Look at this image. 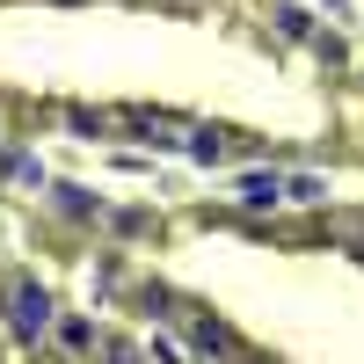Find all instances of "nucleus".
Instances as JSON below:
<instances>
[{"mask_svg":"<svg viewBox=\"0 0 364 364\" xmlns=\"http://www.w3.org/2000/svg\"><path fill=\"white\" fill-rule=\"evenodd\" d=\"M8 321H15V336H44V328H51V299L29 291V284H15L8 291Z\"/></svg>","mask_w":364,"mask_h":364,"instance_id":"obj_1","label":"nucleus"},{"mask_svg":"<svg viewBox=\"0 0 364 364\" xmlns=\"http://www.w3.org/2000/svg\"><path fill=\"white\" fill-rule=\"evenodd\" d=\"M240 204H248V211L284 204V182H277V175H248V182H240Z\"/></svg>","mask_w":364,"mask_h":364,"instance_id":"obj_2","label":"nucleus"}]
</instances>
